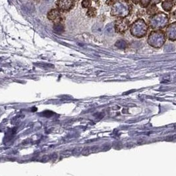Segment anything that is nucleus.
I'll return each instance as SVG.
<instances>
[{
    "label": "nucleus",
    "mask_w": 176,
    "mask_h": 176,
    "mask_svg": "<svg viewBox=\"0 0 176 176\" xmlns=\"http://www.w3.org/2000/svg\"><path fill=\"white\" fill-rule=\"evenodd\" d=\"M130 4L126 0H119L113 4L111 15L119 18H125L129 15Z\"/></svg>",
    "instance_id": "nucleus-1"
},
{
    "label": "nucleus",
    "mask_w": 176,
    "mask_h": 176,
    "mask_svg": "<svg viewBox=\"0 0 176 176\" xmlns=\"http://www.w3.org/2000/svg\"><path fill=\"white\" fill-rule=\"evenodd\" d=\"M168 16L166 13L160 12L153 15L149 21V25L153 29L160 30L165 28L168 25Z\"/></svg>",
    "instance_id": "nucleus-2"
},
{
    "label": "nucleus",
    "mask_w": 176,
    "mask_h": 176,
    "mask_svg": "<svg viewBox=\"0 0 176 176\" xmlns=\"http://www.w3.org/2000/svg\"><path fill=\"white\" fill-rule=\"evenodd\" d=\"M166 40V34L160 30H153L150 33L148 38V43L150 46L159 48L164 44Z\"/></svg>",
    "instance_id": "nucleus-3"
},
{
    "label": "nucleus",
    "mask_w": 176,
    "mask_h": 176,
    "mask_svg": "<svg viewBox=\"0 0 176 176\" xmlns=\"http://www.w3.org/2000/svg\"><path fill=\"white\" fill-rule=\"evenodd\" d=\"M148 26L143 19H139L132 24L130 28V32L133 37L143 38L148 32Z\"/></svg>",
    "instance_id": "nucleus-4"
},
{
    "label": "nucleus",
    "mask_w": 176,
    "mask_h": 176,
    "mask_svg": "<svg viewBox=\"0 0 176 176\" xmlns=\"http://www.w3.org/2000/svg\"><path fill=\"white\" fill-rule=\"evenodd\" d=\"M129 21L125 18H120L115 23V30L118 33H124L128 30Z\"/></svg>",
    "instance_id": "nucleus-5"
},
{
    "label": "nucleus",
    "mask_w": 176,
    "mask_h": 176,
    "mask_svg": "<svg viewBox=\"0 0 176 176\" xmlns=\"http://www.w3.org/2000/svg\"><path fill=\"white\" fill-rule=\"evenodd\" d=\"M57 6L61 11H68L73 8V0H57Z\"/></svg>",
    "instance_id": "nucleus-6"
},
{
    "label": "nucleus",
    "mask_w": 176,
    "mask_h": 176,
    "mask_svg": "<svg viewBox=\"0 0 176 176\" xmlns=\"http://www.w3.org/2000/svg\"><path fill=\"white\" fill-rule=\"evenodd\" d=\"M48 19L54 23H60L61 20V16L60 12L57 9H53L48 13Z\"/></svg>",
    "instance_id": "nucleus-7"
},
{
    "label": "nucleus",
    "mask_w": 176,
    "mask_h": 176,
    "mask_svg": "<svg viewBox=\"0 0 176 176\" xmlns=\"http://www.w3.org/2000/svg\"><path fill=\"white\" fill-rule=\"evenodd\" d=\"M166 36L170 40L175 41L176 39V23L173 22L166 28Z\"/></svg>",
    "instance_id": "nucleus-8"
},
{
    "label": "nucleus",
    "mask_w": 176,
    "mask_h": 176,
    "mask_svg": "<svg viewBox=\"0 0 176 176\" xmlns=\"http://www.w3.org/2000/svg\"><path fill=\"white\" fill-rule=\"evenodd\" d=\"M173 3L170 0H165L162 3V7L163 9L166 11L169 12L173 8Z\"/></svg>",
    "instance_id": "nucleus-9"
},
{
    "label": "nucleus",
    "mask_w": 176,
    "mask_h": 176,
    "mask_svg": "<svg viewBox=\"0 0 176 176\" xmlns=\"http://www.w3.org/2000/svg\"><path fill=\"white\" fill-rule=\"evenodd\" d=\"M157 11H158L157 6H156V5L152 4L148 7V9H147L146 13L148 15L153 16L154 15H155V14L156 13V12H157Z\"/></svg>",
    "instance_id": "nucleus-10"
},
{
    "label": "nucleus",
    "mask_w": 176,
    "mask_h": 176,
    "mask_svg": "<svg viewBox=\"0 0 176 176\" xmlns=\"http://www.w3.org/2000/svg\"><path fill=\"white\" fill-rule=\"evenodd\" d=\"M54 30L55 32L57 33H61L63 31V26L61 25V23H55L54 25Z\"/></svg>",
    "instance_id": "nucleus-11"
},
{
    "label": "nucleus",
    "mask_w": 176,
    "mask_h": 176,
    "mask_svg": "<svg viewBox=\"0 0 176 176\" xmlns=\"http://www.w3.org/2000/svg\"><path fill=\"white\" fill-rule=\"evenodd\" d=\"M86 15L90 17H94L96 15V9L94 8H90L86 13Z\"/></svg>",
    "instance_id": "nucleus-12"
},
{
    "label": "nucleus",
    "mask_w": 176,
    "mask_h": 176,
    "mask_svg": "<svg viewBox=\"0 0 176 176\" xmlns=\"http://www.w3.org/2000/svg\"><path fill=\"white\" fill-rule=\"evenodd\" d=\"M151 3V0H140V3L143 8H148Z\"/></svg>",
    "instance_id": "nucleus-13"
},
{
    "label": "nucleus",
    "mask_w": 176,
    "mask_h": 176,
    "mask_svg": "<svg viewBox=\"0 0 176 176\" xmlns=\"http://www.w3.org/2000/svg\"><path fill=\"white\" fill-rule=\"evenodd\" d=\"M91 6L90 0H83L82 1V6L83 8H89Z\"/></svg>",
    "instance_id": "nucleus-14"
},
{
    "label": "nucleus",
    "mask_w": 176,
    "mask_h": 176,
    "mask_svg": "<svg viewBox=\"0 0 176 176\" xmlns=\"http://www.w3.org/2000/svg\"><path fill=\"white\" fill-rule=\"evenodd\" d=\"M115 45H116V46L119 47V48H121V47L124 48L125 46L126 45V43H125V42L124 40H119V41H117L116 44Z\"/></svg>",
    "instance_id": "nucleus-15"
},
{
    "label": "nucleus",
    "mask_w": 176,
    "mask_h": 176,
    "mask_svg": "<svg viewBox=\"0 0 176 176\" xmlns=\"http://www.w3.org/2000/svg\"><path fill=\"white\" fill-rule=\"evenodd\" d=\"M106 30L108 32H112L113 31V26L112 24H109L106 26Z\"/></svg>",
    "instance_id": "nucleus-16"
},
{
    "label": "nucleus",
    "mask_w": 176,
    "mask_h": 176,
    "mask_svg": "<svg viewBox=\"0 0 176 176\" xmlns=\"http://www.w3.org/2000/svg\"><path fill=\"white\" fill-rule=\"evenodd\" d=\"M115 0H107L106 3L108 4V6H113V4L115 3Z\"/></svg>",
    "instance_id": "nucleus-17"
},
{
    "label": "nucleus",
    "mask_w": 176,
    "mask_h": 176,
    "mask_svg": "<svg viewBox=\"0 0 176 176\" xmlns=\"http://www.w3.org/2000/svg\"><path fill=\"white\" fill-rule=\"evenodd\" d=\"M161 0H151V2L152 3L154 4V5H156V4H158L159 3H160Z\"/></svg>",
    "instance_id": "nucleus-18"
},
{
    "label": "nucleus",
    "mask_w": 176,
    "mask_h": 176,
    "mask_svg": "<svg viewBox=\"0 0 176 176\" xmlns=\"http://www.w3.org/2000/svg\"><path fill=\"white\" fill-rule=\"evenodd\" d=\"M131 1L135 4H138L140 2V0H131Z\"/></svg>",
    "instance_id": "nucleus-19"
}]
</instances>
